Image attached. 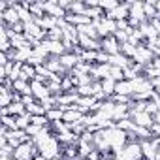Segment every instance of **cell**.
<instances>
[{
	"label": "cell",
	"instance_id": "obj_12",
	"mask_svg": "<svg viewBox=\"0 0 160 160\" xmlns=\"http://www.w3.org/2000/svg\"><path fill=\"white\" fill-rule=\"evenodd\" d=\"M115 94H121V96H134V85H132V81H128V79L119 81V83H117V89H115Z\"/></svg>",
	"mask_w": 160,
	"mask_h": 160
},
{
	"label": "cell",
	"instance_id": "obj_33",
	"mask_svg": "<svg viewBox=\"0 0 160 160\" xmlns=\"http://www.w3.org/2000/svg\"><path fill=\"white\" fill-rule=\"evenodd\" d=\"M154 6H156V12H158V15H160V2H154Z\"/></svg>",
	"mask_w": 160,
	"mask_h": 160
},
{
	"label": "cell",
	"instance_id": "obj_32",
	"mask_svg": "<svg viewBox=\"0 0 160 160\" xmlns=\"http://www.w3.org/2000/svg\"><path fill=\"white\" fill-rule=\"evenodd\" d=\"M152 119H154V122H156V124H160V111H158V113H156Z\"/></svg>",
	"mask_w": 160,
	"mask_h": 160
},
{
	"label": "cell",
	"instance_id": "obj_9",
	"mask_svg": "<svg viewBox=\"0 0 160 160\" xmlns=\"http://www.w3.org/2000/svg\"><path fill=\"white\" fill-rule=\"evenodd\" d=\"M25 113H28V111H27V106H25L23 102H13L12 106H8V108H2V115L21 117V115H25Z\"/></svg>",
	"mask_w": 160,
	"mask_h": 160
},
{
	"label": "cell",
	"instance_id": "obj_10",
	"mask_svg": "<svg viewBox=\"0 0 160 160\" xmlns=\"http://www.w3.org/2000/svg\"><path fill=\"white\" fill-rule=\"evenodd\" d=\"M130 119L134 121V124H138V126H145V128H151V126L154 124V119H152V115H149L147 111H141V113H134Z\"/></svg>",
	"mask_w": 160,
	"mask_h": 160
},
{
	"label": "cell",
	"instance_id": "obj_28",
	"mask_svg": "<svg viewBox=\"0 0 160 160\" xmlns=\"http://www.w3.org/2000/svg\"><path fill=\"white\" fill-rule=\"evenodd\" d=\"M96 64H109V55L106 51H98V57H96Z\"/></svg>",
	"mask_w": 160,
	"mask_h": 160
},
{
	"label": "cell",
	"instance_id": "obj_17",
	"mask_svg": "<svg viewBox=\"0 0 160 160\" xmlns=\"http://www.w3.org/2000/svg\"><path fill=\"white\" fill-rule=\"evenodd\" d=\"M13 147L8 141H0V160H12L13 158Z\"/></svg>",
	"mask_w": 160,
	"mask_h": 160
},
{
	"label": "cell",
	"instance_id": "obj_6",
	"mask_svg": "<svg viewBox=\"0 0 160 160\" xmlns=\"http://www.w3.org/2000/svg\"><path fill=\"white\" fill-rule=\"evenodd\" d=\"M42 45L49 51V55L51 57H62L64 53H68L66 51V47L62 45V42H53V40H43L42 42Z\"/></svg>",
	"mask_w": 160,
	"mask_h": 160
},
{
	"label": "cell",
	"instance_id": "obj_19",
	"mask_svg": "<svg viewBox=\"0 0 160 160\" xmlns=\"http://www.w3.org/2000/svg\"><path fill=\"white\" fill-rule=\"evenodd\" d=\"M85 12H87V4H85V2H72L68 13H73V15H85Z\"/></svg>",
	"mask_w": 160,
	"mask_h": 160
},
{
	"label": "cell",
	"instance_id": "obj_11",
	"mask_svg": "<svg viewBox=\"0 0 160 160\" xmlns=\"http://www.w3.org/2000/svg\"><path fill=\"white\" fill-rule=\"evenodd\" d=\"M83 113H79V111H75V109H66L64 111V117H62V121L66 122V124H77V122H81L83 121Z\"/></svg>",
	"mask_w": 160,
	"mask_h": 160
},
{
	"label": "cell",
	"instance_id": "obj_22",
	"mask_svg": "<svg viewBox=\"0 0 160 160\" xmlns=\"http://www.w3.org/2000/svg\"><path fill=\"white\" fill-rule=\"evenodd\" d=\"M109 77L113 81H124V70L122 68H117V66H111V72H109Z\"/></svg>",
	"mask_w": 160,
	"mask_h": 160
},
{
	"label": "cell",
	"instance_id": "obj_3",
	"mask_svg": "<svg viewBox=\"0 0 160 160\" xmlns=\"http://www.w3.org/2000/svg\"><path fill=\"white\" fill-rule=\"evenodd\" d=\"M106 17H108V19H113V21H124V19H128V17H130V2L119 4L113 12L106 13Z\"/></svg>",
	"mask_w": 160,
	"mask_h": 160
},
{
	"label": "cell",
	"instance_id": "obj_1",
	"mask_svg": "<svg viewBox=\"0 0 160 160\" xmlns=\"http://www.w3.org/2000/svg\"><path fill=\"white\" fill-rule=\"evenodd\" d=\"M40 151H38V147L32 143V141H25V143H21L15 151H13V158H17V160H34V156L38 154Z\"/></svg>",
	"mask_w": 160,
	"mask_h": 160
},
{
	"label": "cell",
	"instance_id": "obj_23",
	"mask_svg": "<svg viewBox=\"0 0 160 160\" xmlns=\"http://www.w3.org/2000/svg\"><path fill=\"white\" fill-rule=\"evenodd\" d=\"M27 111H28L32 117H34V115H45V113H47V111H45V108H43L40 102H34L32 106H28V108H27Z\"/></svg>",
	"mask_w": 160,
	"mask_h": 160
},
{
	"label": "cell",
	"instance_id": "obj_16",
	"mask_svg": "<svg viewBox=\"0 0 160 160\" xmlns=\"http://www.w3.org/2000/svg\"><path fill=\"white\" fill-rule=\"evenodd\" d=\"M115 89H117V81H113L111 77L102 79V92L106 94V98H108V100L115 94Z\"/></svg>",
	"mask_w": 160,
	"mask_h": 160
},
{
	"label": "cell",
	"instance_id": "obj_34",
	"mask_svg": "<svg viewBox=\"0 0 160 160\" xmlns=\"http://www.w3.org/2000/svg\"><path fill=\"white\" fill-rule=\"evenodd\" d=\"M12 160H17V158H12Z\"/></svg>",
	"mask_w": 160,
	"mask_h": 160
},
{
	"label": "cell",
	"instance_id": "obj_29",
	"mask_svg": "<svg viewBox=\"0 0 160 160\" xmlns=\"http://www.w3.org/2000/svg\"><path fill=\"white\" fill-rule=\"evenodd\" d=\"M151 132H152V138H158V139H160V124L154 122V124L151 126Z\"/></svg>",
	"mask_w": 160,
	"mask_h": 160
},
{
	"label": "cell",
	"instance_id": "obj_26",
	"mask_svg": "<svg viewBox=\"0 0 160 160\" xmlns=\"http://www.w3.org/2000/svg\"><path fill=\"white\" fill-rule=\"evenodd\" d=\"M75 92H77L79 96H94V89H92V85H85V87H77V89H75Z\"/></svg>",
	"mask_w": 160,
	"mask_h": 160
},
{
	"label": "cell",
	"instance_id": "obj_20",
	"mask_svg": "<svg viewBox=\"0 0 160 160\" xmlns=\"http://www.w3.org/2000/svg\"><path fill=\"white\" fill-rule=\"evenodd\" d=\"M45 115H47L49 122H57V121H62V117H64V109H60V108H53V109L47 111Z\"/></svg>",
	"mask_w": 160,
	"mask_h": 160
},
{
	"label": "cell",
	"instance_id": "obj_5",
	"mask_svg": "<svg viewBox=\"0 0 160 160\" xmlns=\"http://www.w3.org/2000/svg\"><path fill=\"white\" fill-rule=\"evenodd\" d=\"M58 60H60V64H62V68H66L68 72H72L79 62H81V57H79L77 53H64L62 57H58Z\"/></svg>",
	"mask_w": 160,
	"mask_h": 160
},
{
	"label": "cell",
	"instance_id": "obj_21",
	"mask_svg": "<svg viewBox=\"0 0 160 160\" xmlns=\"http://www.w3.org/2000/svg\"><path fill=\"white\" fill-rule=\"evenodd\" d=\"M2 126L8 130H17V117L12 115H2Z\"/></svg>",
	"mask_w": 160,
	"mask_h": 160
},
{
	"label": "cell",
	"instance_id": "obj_4",
	"mask_svg": "<svg viewBox=\"0 0 160 160\" xmlns=\"http://www.w3.org/2000/svg\"><path fill=\"white\" fill-rule=\"evenodd\" d=\"M30 87H32V96H34L38 102H43L45 98H49V96H51V92H49V89H47V83L32 81V83H30Z\"/></svg>",
	"mask_w": 160,
	"mask_h": 160
},
{
	"label": "cell",
	"instance_id": "obj_8",
	"mask_svg": "<svg viewBox=\"0 0 160 160\" xmlns=\"http://www.w3.org/2000/svg\"><path fill=\"white\" fill-rule=\"evenodd\" d=\"M128 19H134L138 23H145L147 21L145 10H143V2H130V17Z\"/></svg>",
	"mask_w": 160,
	"mask_h": 160
},
{
	"label": "cell",
	"instance_id": "obj_14",
	"mask_svg": "<svg viewBox=\"0 0 160 160\" xmlns=\"http://www.w3.org/2000/svg\"><path fill=\"white\" fill-rule=\"evenodd\" d=\"M13 92L21 94V96H27V94H32V87H30L28 81L17 79V81H13Z\"/></svg>",
	"mask_w": 160,
	"mask_h": 160
},
{
	"label": "cell",
	"instance_id": "obj_31",
	"mask_svg": "<svg viewBox=\"0 0 160 160\" xmlns=\"http://www.w3.org/2000/svg\"><path fill=\"white\" fill-rule=\"evenodd\" d=\"M151 66H152V68H158V70H160V57H158V58H154Z\"/></svg>",
	"mask_w": 160,
	"mask_h": 160
},
{
	"label": "cell",
	"instance_id": "obj_13",
	"mask_svg": "<svg viewBox=\"0 0 160 160\" xmlns=\"http://www.w3.org/2000/svg\"><path fill=\"white\" fill-rule=\"evenodd\" d=\"M13 96H15V92H13L12 89L2 87V89H0V108L12 106V104H13Z\"/></svg>",
	"mask_w": 160,
	"mask_h": 160
},
{
	"label": "cell",
	"instance_id": "obj_2",
	"mask_svg": "<svg viewBox=\"0 0 160 160\" xmlns=\"http://www.w3.org/2000/svg\"><path fill=\"white\" fill-rule=\"evenodd\" d=\"M136 64H141V66H149V64H152V60H154V55L151 53V49L147 47V43H141V45H138L136 47V55H134V58H132Z\"/></svg>",
	"mask_w": 160,
	"mask_h": 160
},
{
	"label": "cell",
	"instance_id": "obj_7",
	"mask_svg": "<svg viewBox=\"0 0 160 160\" xmlns=\"http://www.w3.org/2000/svg\"><path fill=\"white\" fill-rule=\"evenodd\" d=\"M102 51H106L109 57L111 55H119L121 53V43L115 40V36H108L102 40Z\"/></svg>",
	"mask_w": 160,
	"mask_h": 160
},
{
	"label": "cell",
	"instance_id": "obj_18",
	"mask_svg": "<svg viewBox=\"0 0 160 160\" xmlns=\"http://www.w3.org/2000/svg\"><path fill=\"white\" fill-rule=\"evenodd\" d=\"M143 10H145V17H147V21H152L154 17H158V12H156L154 2H143Z\"/></svg>",
	"mask_w": 160,
	"mask_h": 160
},
{
	"label": "cell",
	"instance_id": "obj_30",
	"mask_svg": "<svg viewBox=\"0 0 160 160\" xmlns=\"http://www.w3.org/2000/svg\"><path fill=\"white\" fill-rule=\"evenodd\" d=\"M151 25L154 27V30H156V32H158V36H160V19H158V17H156V19H152V21H151Z\"/></svg>",
	"mask_w": 160,
	"mask_h": 160
},
{
	"label": "cell",
	"instance_id": "obj_24",
	"mask_svg": "<svg viewBox=\"0 0 160 160\" xmlns=\"http://www.w3.org/2000/svg\"><path fill=\"white\" fill-rule=\"evenodd\" d=\"M117 6H119V2H115V0H100V8L104 10V13L113 12Z\"/></svg>",
	"mask_w": 160,
	"mask_h": 160
},
{
	"label": "cell",
	"instance_id": "obj_27",
	"mask_svg": "<svg viewBox=\"0 0 160 160\" xmlns=\"http://www.w3.org/2000/svg\"><path fill=\"white\" fill-rule=\"evenodd\" d=\"M113 36H115V40H117L121 45H122V43H128V38H130V34H128L126 30H117Z\"/></svg>",
	"mask_w": 160,
	"mask_h": 160
},
{
	"label": "cell",
	"instance_id": "obj_15",
	"mask_svg": "<svg viewBox=\"0 0 160 160\" xmlns=\"http://www.w3.org/2000/svg\"><path fill=\"white\" fill-rule=\"evenodd\" d=\"M19 79H23V81H28V83H32L34 79H36V68H34L32 64H23Z\"/></svg>",
	"mask_w": 160,
	"mask_h": 160
},
{
	"label": "cell",
	"instance_id": "obj_25",
	"mask_svg": "<svg viewBox=\"0 0 160 160\" xmlns=\"http://www.w3.org/2000/svg\"><path fill=\"white\" fill-rule=\"evenodd\" d=\"M121 53H122L124 57H128V58H134V55H136V45H132V43H122V45H121Z\"/></svg>",
	"mask_w": 160,
	"mask_h": 160
}]
</instances>
